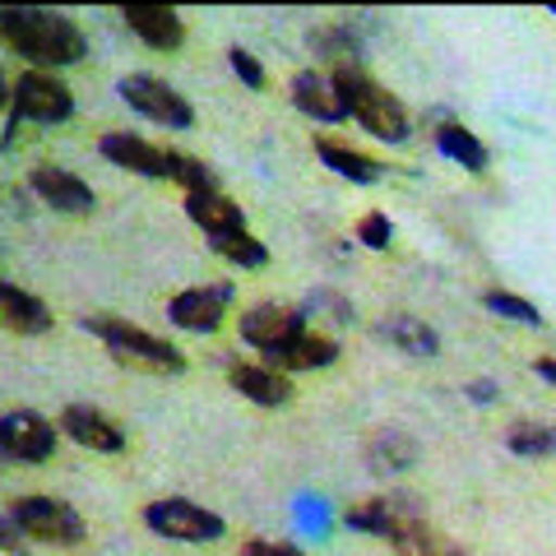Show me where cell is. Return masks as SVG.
I'll list each match as a JSON object with an SVG mask.
<instances>
[{"label": "cell", "mask_w": 556, "mask_h": 556, "mask_svg": "<svg viewBox=\"0 0 556 556\" xmlns=\"http://www.w3.org/2000/svg\"><path fill=\"white\" fill-rule=\"evenodd\" d=\"M167 181H177L186 195H200V190H218L214 167L200 163V159H190V153H177V149L167 153Z\"/></svg>", "instance_id": "28"}, {"label": "cell", "mask_w": 556, "mask_h": 556, "mask_svg": "<svg viewBox=\"0 0 556 556\" xmlns=\"http://www.w3.org/2000/svg\"><path fill=\"white\" fill-rule=\"evenodd\" d=\"M386 543L399 552V556H468L455 538H445L431 519H413V525H404L399 533H390Z\"/></svg>", "instance_id": "22"}, {"label": "cell", "mask_w": 556, "mask_h": 556, "mask_svg": "<svg viewBox=\"0 0 556 556\" xmlns=\"http://www.w3.org/2000/svg\"><path fill=\"white\" fill-rule=\"evenodd\" d=\"M98 153L116 167L135 172V177H153V181H167V153L163 144H149V139H139L130 130H108L98 139Z\"/></svg>", "instance_id": "14"}, {"label": "cell", "mask_w": 556, "mask_h": 556, "mask_svg": "<svg viewBox=\"0 0 556 556\" xmlns=\"http://www.w3.org/2000/svg\"><path fill=\"white\" fill-rule=\"evenodd\" d=\"M533 371L543 376L547 386H556V357H538V362H533Z\"/></svg>", "instance_id": "35"}, {"label": "cell", "mask_w": 556, "mask_h": 556, "mask_svg": "<svg viewBox=\"0 0 556 556\" xmlns=\"http://www.w3.org/2000/svg\"><path fill=\"white\" fill-rule=\"evenodd\" d=\"M0 552H20V556H24V529L14 525L10 515L0 519Z\"/></svg>", "instance_id": "33"}, {"label": "cell", "mask_w": 556, "mask_h": 556, "mask_svg": "<svg viewBox=\"0 0 556 556\" xmlns=\"http://www.w3.org/2000/svg\"><path fill=\"white\" fill-rule=\"evenodd\" d=\"M413 519H427V506L417 501L413 492H386V496H367V501H353L343 510V525L348 529H362V533H376V538H390L399 533Z\"/></svg>", "instance_id": "9"}, {"label": "cell", "mask_w": 556, "mask_h": 556, "mask_svg": "<svg viewBox=\"0 0 556 556\" xmlns=\"http://www.w3.org/2000/svg\"><path fill=\"white\" fill-rule=\"evenodd\" d=\"M506 450L525 459H543L556 455V427L552 422H515L506 427Z\"/></svg>", "instance_id": "27"}, {"label": "cell", "mask_w": 556, "mask_h": 556, "mask_svg": "<svg viewBox=\"0 0 556 556\" xmlns=\"http://www.w3.org/2000/svg\"><path fill=\"white\" fill-rule=\"evenodd\" d=\"M437 149L445 153V159H455L459 167H468V172H486V144L473 135V130H464L459 121H441L437 126Z\"/></svg>", "instance_id": "25"}, {"label": "cell", "mask_w": 556, "mask_h": 556, "mask_svg": "<svg viewBox=\"0 0 556 556\" xmlns=\"http://www.w3.org/2000/svg\"><path fill=\"white\" fill-rule=\"evenodd\" d=\"M0 38L14 47L33 70H65L84 61L89 38L84 28L61 10H42V5H20V10H0Z\"/></svg>", "instance_id": "1"}, {"label": "cell", "mask_w": 556, "mask_h": 556, "mask_svg": "<svg viewBox=\"0 0 556 556\" xmlns=\"http://www.w3.org/2000/svg\"><path fill=\"white\" fill-rule=\"evenodd\" d=\"M56 427L75 445L93 450V455H121V450H126V427H121L116 417H108L102 408H93V404H70Z\"/></svg>", "instance_id": "11"}, {"label": "cell", "mask_w": 556, "mask_h": 556, "mask_svg": "<svg viewBox=\"0 0 556 556\" xmlns=\"http://www.w3.org/2000/svg\"><path fill=\"white\" fill-rule=\"evenodd\" d=\"M306 329V316L298 306H278V302H260L251 306L247 316H241V339H247L251 348H260V353H274V348L292 343Z\"/></svg>", "instance_id": "12"}, {"label": "cell", "mask_w": 556, "mask_h": 556, "mask_svg": "<svg viewBox=\"0 0 556 556\" xmlns=\"http://www.w3.org/2000/svg\"><path fill=\"white\" fill-rule=\"evenodd\" d=\"M228 265H237V269H265L269 265V247L260 241L251 228H241V232H232V237H218V241H208Z\"/></svg>", "instance_id": "26"}, {"label": "cell", "mask_w": 556, "mask_h": 556, "mask_svg": "<svg viewBox=\"0 0 556 556\" xmlns=\"http://www.w3.org/2000/svg\"><path fill=\"white\" fill-rule=\"evenodd\" d=\"M552 14H556V5H552Z\"/></svg>", "instance_id": "37"}, {"label": "cell", "mask_w": 556, "mask_h": 556, "mask_svg": "<svg viewBox=\"0 0 556 556\" xmlns=\"http://www.w3.org/2000/svg\"><path fill=\"white\" fill-rule=\"evenodd\" d=\"M10 93H14V89L5 84V75H0V108H10Z\"/></svg>", "instance_id": "36"}, {"label": "cell", "mask_w": 556, "mask_h": 556, "mask_svg": "<svg viewBox=\"0 0 556 556\" xmlns=\"http://www.w3.org/2000/svg\"><path fill=\"white\" fill-rule=\"evenodd\" d=\"M367 464L371 473H408V468L417 464V441L408 437L404 427H380L367 437Z\"/></svg>", "instance_id": "21"}, {"label": "cell", "mask_w": 556, "mask_h": 556, "mask_svg": "<svg viewBox=\"0 0 556 556\" xmlns=\"http://www.w3.org/2000/svg\"><path fill=\"white\" fill-rule=\"evenodd\" d=\"M28 186L38 190V195L56 208V214H93V186L79 177V172H70V167H56V163H38L33 167V177Z\"/></svg>", "instance_id": "13"}, {"label": "cell", "mask_w": 556, "mask_h": 556, "mask_svg": "<svg viewBox=\"0 0 556 556\" xmlns=\"http://www.w3.org/2000/svg\"><path fill=\"white\" fill-rule=\"evenodd\" d=\"M228 302H232V283H195L167 302V320L177 329H190V334H214L223 316H228Z\"/></svg>", "instance_id": "10"}, {"label": "cell", "mask_w": 556, "mask_h": 556, "mask_svg": "<svg viewBox=\"0 0 556 556\" xmlns=\"http://www.w3.org/2000/svg\"><path fill=\"white\" fill-rule=\"evenodd\" d=\"M334 89L343 98L348 116H353L362 130H371L376 139H386V144H404V139H408V130H413L408 108L386 89V84H376L367 70H357V65L343 61L334 70Z\"/></svg>", "instance_id": "2"}, {"label": "cell", "mask_w": 556, "mask_h": 556, "mask_svg": "<svg viewBox=\"0 0 556 556\" xmlns=\"http://www.w3.org/2000/svg\"><path fill=\"white\" fill-rule=\"evenodd\" d=\"M186 218L195 223V228L218 241V237H232L247 228V214H241V204L228 200L223 190H200V195H186Z\"/></svg>", "instance_id": "19"}, {"label": "cell", "mask_w": 556, "mask_h": 556, "mask_svg": "<svg viewBox=\"0 0 556 556\" xmlns=\"http://www.w3.org/2000/svg\"><path fill=\"white\" fill-rule=\"evenodd\" d=\"M0 329H10V334H47L51 311L42 298H33L20 283H10V278H0Z\"/></svg>", "instance_id": "20"}, {"label": "cell", "mask_w": 556, "mask_h": 556, "mask_svg": "<svg viewBox=\"0 0 556 556\" xmlns=\"http://www.w3.org/2000/svg\"><path fill=\"white\" fill-rule=\"evenodd\" d=\"M228 65H232V75L247 84V89H265V65H260V56H251L247 47H232L228 51Z\"/></svg>", "instance_id": "31"}, {"label": "cell", "mask_w": 556, "mask_h": 556, "mask_svg": "<svg viewBox=\"0 0 556 556\" xmlns=\"http://www.w3.org/2000/svg\"><path fill=\"white\" fill-rule=\"evenodd\" d=\"M482 306H486V311H496V316H506V320H515V325H543V316H538V306H533V302L515 298V292H501V288L482 292Z\"/></svg>", "instance_id": "29"}, {"label": "cell", "mask_w": 556, "mask_h": 556, "mask_svg": "<svg viewBox=\"0 0 556 556\" xmlns=\"http://www.w3.org/2000/svg\"><path fill=\"white\" fill-rule=\"evenodd\" d=\"M10 519L24 529V538L33 543H51V547H79L89 538L84 515L56 496H20L10 501Z\"/></svg>", "instance_id": "4"}, {"label": "cell", "mask_w": 556, "mask_h": 556, "mask_svg": "<svg viewBox=\"0 0 556 556\" xmlns=\"http://www.w3.org/2000/svg\"><path fill=\"white\" fill-rule=\"evenodd\" d=\"M288 93H292V108L306 112L311 121H325V126H334V121L348 116L343 98L334 89V75H325V70H298L288 84Z\"/></svg>", "instance_id": "16"}, {"label": "cell", "mask_w": 556, "mask_h": 556, "mask_svg": "<svg viewBox=\"0 0 556 556\" xmlns=\"http://www.w3.org/2000/svg\"><path fill=\"white\" fill-rule=\"evenodd\" d=\"M464 394L473 399V404H492V399H496V386H492V380H468Z\"/></svg>", "instance_id": "34"}, {"label": "cell", "mask_w": 556, "mask_h": 556, "mask_svg": "<svg viewBox=\"0 0 556 556\" xmlns=\"http://www.w3.org/2000/svg\"><path fill=\"white\" fill-rule=\"evenodd\" d=\"M228 380L241 399H251L260 408H283L292 399V380L283 371L265 367V362H232L228 367Z\"/></svg>", "instance_id": "18"}, {"label": "cell", "mask_w": 556, "mask_h": 556, "mask_svg": "<svg viewBox=\"0 0 556 556\" xmlns=\"http://www.w3.org/2000/svg\"><path fill=\"white\" fill-rule=\"evenodd\" d=\"M144 525L159 533V538H172V543H218L228 525L223 515L195 506L186 496H163V501H149L144 506Z\"/></svg>", "instance_id": "6"}, {"label": "cell", "mask_w": 556, "mask_h": 556, "mask_svg": "<svg viewBox=\"0 0 556 556\" xmlns=\"http://www.w3.org/2000/svg\"><path fill=\"white\" fill-rule=\"evenodd\" d=\"M380 334H386L399 353H408V357H437L441 353V334L427 320H417V316H390L386 325H380Z\"/></svg>", "instance_id": "24"}, {"label": "cell", "mask_w": 556, "mask_h": 556, "mask_svg": "<svg viewBox=\"0 0 556 556\" xmlns=\"http://www.w3.org/2000/svg\"><path fill=\"white\" fill-rule=\"evenodd\" d=\"M121 20H126V28H130L144 47H153V51H177V47L186 42V24H181V14L172 10V5L135 0V5L121 10Z\"/></svg>", "instance_id": "15"}, {"label": "cell", "mask_w": 556, "mask_h": 556, "mask_svg": "<svg viewBox=\"0 0 556 556\" xmlns=\"http://www.w3.org/2000/svg\"><path fill=\"white\" fill-rule=\"evenodd\" d=\"M56 450V427L33 408H10L0 413V459L14 464H42Z\"/></svg>", "instance_id": "8"}, {"label": "cell", "mask_w": 556, "mask_h": 556, "mask_svg": "<svg viewBox=\"0 0 556 556\" xmlns=\"http://www.w3.org/2000/svg\"><path fill=\"white\" fill-rule=\"evenodd\" d=\"M241 556H306V552L292 543H278V538H251V543H241Z\"/></svg>", "instance_id": "32"}, {"label": "cell", "mask_w": 556, "mask_h": 556, "mask_svg": "<svg viewBox=\"0 0 556 556\" xmlns=\"http://www.w3.org/2000/svg\"><path fill=\"white\" fill-rule=\"evenodd\" d=\"M84 329H89L93 339H102V348H108L121 367H139L149 376H181L186 371V353L177 343L149 334V329H139L121 316H89Z\"/></svg>", "instance_id": "3"}, {"label": "cell", "mask_w": 556, "mask_h": 556, "mask_svg": "<svg viewBox=\"0 0 556 556\" xmlns=\"http://www.w3.org/2000/svg\"><path fill=\"white\" fill-rule=\"evenodd\" d=\"M390 237H394V223L380 214V208H371V214H362V223H357V241L367 251H386L390 247Z\"/></svg>", "instance_id": "30"}, {"label": "cell", "mask_w": 556, "mask_h": 556, "mask_svg": "<svg viewBox=\"0 0 556 556\" xmlns=\"http://www.w3.org/2000/svg\"><path fill=\"white\" fill-rule=\"evenodd\" d=\"M116 93L126 98L139 116H149L153 126H167V130H190L195 126V108L186 102V93H177L159 75H126L116 84Z\"/></svg>", "instance_id": "7"}, {"label": "cell", "mask_w": 556, "mask_h": 556, "mask_svg": "<svg viewBox=\"0 0 556 556\" xmlns=\"http://www.w3.org/2000/svg\"><path fill=\"white\" fill-rule=\"evenodd\" d=\"M329 362H339V339L320 334V329H302L292 343L274 348V353H265V367L274 371H316V367H329Z\"/></svg>", "instance_id": "17"}, {"label": "cell", "mask_w": 556, "mask_h": 556, "mask_svg": "<svg viewBox=\"0 0 556 556\" xmlns=\"http://www.w3.org/2000/svg\"><path fill=\"white\" fill-rule=\"evenodd\" d=\"M70 112H75V93L51 70H28L10 93V130H20V121L56 126V121H70Z\"/></svg>", "instance_id": "5"}, {"label": "cell", "mask_w": 556, "mask_h": 556, "mask_svg": "<svg viewBox=\"0 0 556 556\" xmlns=\"http://www.w3.org/2000/svg\"><path fill=\"white\" fill-rule=\"evenodd\" d=\"M316 159H320L329 172H339L343 181H357V186L380 181V163L371 159V153L348 149V144H339V139H316Z\"/></svg>", "instance_id": "23"}]
</instances>
